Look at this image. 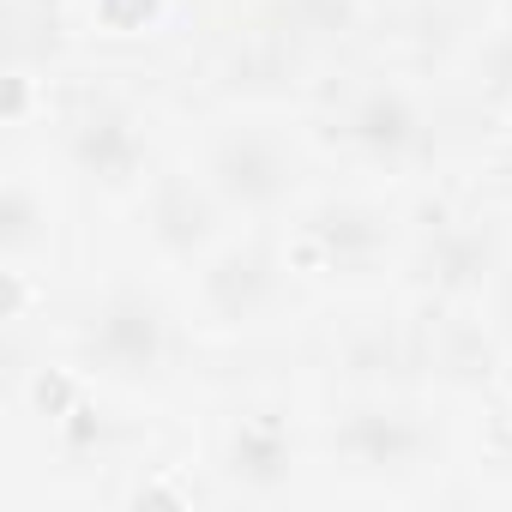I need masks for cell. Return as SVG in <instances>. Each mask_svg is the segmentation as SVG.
<instances>
[{"label": "cell", "instance_id": "1", "mask_svg": "<svg viewBox=\"0 0 512 512\" xmlns=\"http://www.w3.org/2000/svg\"><path fill=\"white\" fill-rule=\"evenodd\" d=\"M205 181L229 211H278L296 193V157L260 127H229L205 151Z\"/></svg>", "mask_w": 512, "mask_h": 512}, {"label": "cell", "instance_id": "2", "mask_svg": "<svg viewBox=\"0 0 512 512\" xmlns=\"http://www.w3.org/2000/svg\"><path fill=\"white\" fill-rule=\"evenodd\" d=\"M169 344H175L169 314L145 290H115L85 326V356L115 380H157L169 362Z\"/></svg>", "mask_w": 512, "mask_h": 512}, {"label": "cell", "instance_id": "3", "mask_svg": "<svg viewBox=\"0 0 512 512\" xmlns=\"http://www.w3.org/2000/svg\"><path fill=\"white\" fill-rule=\"evenodd\" d=\"M428 440H434L428 422L416 410H404V404H386V398L344 410V422L332 428V446L350 458V470H368V476L416 470L428 458Z\"/></svg>", "mask_w": 512, "mask_h": 512}, {"label": "cell", "instance_id": "4", "mask_svg": "<svg viewBox=\"0 0 512 512\" xmlns=\"http://www.w3.org/2000/svg\"><path fill=\"white\" fill-rule=\"evenodd\" d=\"M278 296H284V272L272 260V247H260V241H235L205 260L199 302L217 326H253L260 314L278 308Z\"/></svg>", "mask_w": 512, "mask_h": 512}, {"label": "cell", "instance_id": "5", "mask_svg": "<svg viewBox=\"0 0 512 512\" xmlns=\"http://www.w3.org/2000/svg\"><path fill=\"white\" fill-rule=\"evenodd\" d=\"M338 133H344V145H350L356 157L386 163V169L422 151V115H416V103H410L398 85H368L362 97H350Z\"/></svg>", "mask_w": 512, "mask_h": 512}, {"label": "cell", "instance_id": "6", "mask_svg": "<svg viewBox=\"0 0 512 512\" xmlns=\"http://www.w3.org/2000/svg\"><path fill=\"white\" fill-rule=\"evenodd\" d=\"M217 211L223 199L211 193V181H193V175H163L151 187V241L163 253H175V260H193V253H205L217 241Z\"/></svg>", "mask_w": 512, "mask_h": 512}, {"label": "cell", "instance_id": "7", "mask_svg": "<svg viewBox=\"0 0 512 512\" xmlns=\"http://www.w3.org/2000/svg\"><path fill=\"white\" fill-rule=\"evenodd\" d=\"M223 476L241 494H278L296 476V446L278 416H241L223 440Z\"/></svg>", "mask_w": 512, "mask_h": 512}, {"label": "cell", "instance_id": "8", "mask_svg": "<svg viewBox=\"0 0 512 512\" xmlns=\"http://www.w3.org/2000/svg\"><path fill=\"white\" fill-rule=\"evenodd\" d=\"M67 151H73V163H79L85 175L127 181V175L139 169V157H145V139H139L133 115H121L115 103H97V109H85V115L73 121Z\"/></svg>", "mask_w": 512, "mask_h": 512}, {"label": "cell", "instance_id": "9", "mask_svg": "<svg viewBox=\"0 0 512 512\" xmlns=\"http://www.w3.org/2000/svg\"><path fill=\"white\" fill-rule=\"evenodd\" d=\"M314 247L338 272H368L386 253V211H374L362 199H332L314 211Z\"/></svg>", "mask_w": 512, "mask_h": 512}, {"label": "cell", "instance_id": "10", "mask_svg": "<svg viewBox=\"0 0 512 512\" xmlns=\"http://www.w3.org/2000/svg\"><path fill=\"white\" fill-rule=\"evenodd\" d=\"M488 278V235L476 223H446L422 247V284L440 296H470Z\"/></svg>", "mask_w": 512, "mask_h": 512}]
</instances>
